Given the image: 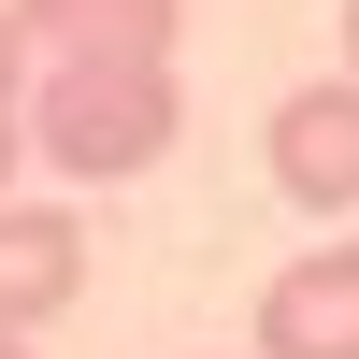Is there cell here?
Returning a JSON list of instances; mask_svg holds the SVG:
<instances>
[{
    "label": "cell",
    "mask_w": 359,
    "mask_h": 359,
    "mask_svg": "<svg viewBox=\"0 0 359 359\" xmlns=\"http://www.w3.org/2000/svg\"><path fill=\"white\" fill-rule=\"evenodd\" d=\"M172 144V57H29V158L115 187Z\"/></svg>",
    "instance_id": "cell-1"
},
{
    "label": "cell",
    "mask_w": 359,
    "mask_h": 359,
    "mask_svg": "<svg viewBox=\"0 0 359 359\" xmlns=\"http://www.w3.org/2000/svg\"><path fill=\"white\" fill-rule=\"evenodd\" d=\"M273 187L302 201V216H359V72L273 101Z\"/></svg>",
    "instance_id": "cell-2"
},
{
    "label": "cell",
    "mask_w": 359,
    "mask_h": 359,
    "mask_svg": "<svg viewBox=\"0 0 359 359\" xmlns=\"http://www.w3.org/2000/svg\"><path fill=\"white\" fill-rule=\"evenodd\" d=\"M259 359H359V245H316L259 287Z\"/></svg>",
    "instance_id": "cell-3"
},
{
    "label": "cell",
    "mask_w": 359,
    "mask_h": 359,
    "mask_svg": "<svg viewBox=\"0 0 359 359\" xmlns=\"http://www.w3.org/2000/svg\"><path fill=\"white\" fill-rule=\"evenodd\" d=\"M86 287V216L72 201H0V331H43Z\"/></svg>",
    "instance_id": "cell-4"
},
{
    "label": "cell",
    "mask_w": 359,
    "mask_h": 359,
    "mask_svg": "<svg viewBox=\"0 0 359 359\" xmlns=\"http://www.w3.org/2000/svg\"><path fill=\"white\" fill-rule=\"evenodd\" d=\"M29 57H172V0H15Z\"/></svg>",
    "instance_id": "cell-5"
},
{
    "label": "cell",
    "mask_w": 359,
    "mask_h": 359,
    "mask_svg": "<svg viewBox=\"0 0 359 359\" xmlns=\"http://www.w3.org/2000/svg\"><path fill=\"white\" fill-rule=\"evenodd\" d=\"M15 158H29V29L0 15V201H15Z\"/></svg>",
    "instance_id": "cell-6"
},
{
    "label": "cell",
    "mask_w": 359,
    "mask_h": 359,
    "mask_svg": "<svg viewBox=\"0 0 359 359\" xmlns=\"http://www.w3.org/2000/svg\"><path fill=\"white\" fill-rule=\"evenodd\" d=\"M0 359H43V345H29V331H0Z\"/></svg>",
    "instance_id": "cell-7"
},
{
    "label": "cell",
    "mask_w": 359,
    "mask_h": 359,
    "mask_svg": "<svg viewBox=\"0 0 359 359\" xmlns=\"http://www.w3.org/2000/svg\"><path fill=\"white\" fill-rule=\"evenodd\" d=\"M345 72H359V0H345Z\"/></svg>",
    "instance_id": "cell-8"
}]
</instances>
